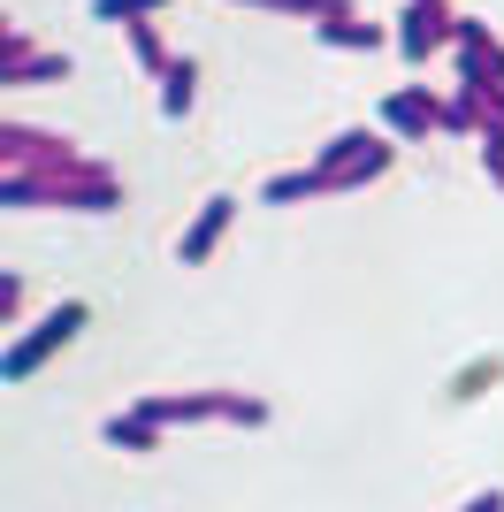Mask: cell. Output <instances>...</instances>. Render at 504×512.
Segmentation results:
<instances>
[{
    "mask_svg": "<svg viewBox=\"0 0 504 512\" xmlns=\"http://www.w3.org/2000/svg\"><path fill=\"white\" fill-rule=\"evenodd\" d=\"M459 512H504V490H482V497H466Z\"/></svg>",
    "mask_w": 504,
    "mask_h": 512,
    "instance_id": "d6986e66",
    "label": "cell"
},
{
    "mask_svg": "<svg viewBox=\"0 0 504 512\" xmlns=\"http://www.w3.org/2000/svg\"><path fill=\"white\" fill-rule=\"evenodd\" d=\"M428 8H443V0H428Z\"/></svg>",
    "mask_w": 504,
    "mask_h": 512,
    "instance_id": "ffe728a7",
    "label": "cell"
},
{
    "mask_svg": "<svg viewBox=\"0 0 504 512\" xmlns=\"http://www.w3.org/2000/svg\"><path fill=\"white\" fill-rule=\"evenodd\" d=\"M443 123H451V130H482V92H451V100H443Z\"/></svg>",
    "mask_w": 504,
    "mask_h": 512,
    "instance_id": "5bb4252c",
    "label": "cell"
},
{
    "mask_svg": "<svg viewBox=\"0 0 504 512\" xmlns=\"http://www.w3.org/2000/svg\"><path fill=\"white\" fill-rule=\"evenodd\" d=\"M482 169L497 176V192H504V130H482Z\"/></svg>",
    "mask_w": 504,
    "mask_h": 512,
    "instance_id": "e0dca14e",
    "label": "cell"
},
{
    "mask_svg": "<svg viewBox=\"0 0 504 512\" xmlns=\"http://www.w3.org/2000/svg\"><path fill=\"white\" fill-rule=\"evenodd\" d=\"M84 321H92V306H84V299H62L54 314H39L16 344H8V383H31V375H39V367H46V360H54V352H62V344L84 329Z\"/></svg>",
    "mask_w": 504,
    "mask_h": 512,
    "instance_id": "7a4b0ae2",
    "label": "cell"
},
{
    "mask_svg": "<svg viewBox=\"0 0 504 512\" xmlns=\"http://www.w3.org/2000/svg\"><path fill=\"white\" fill-rule=\"evenodd\" d=\"M123 39H130V54H138V69H153V77H168V39H161V23L153 16H138V23H123Z\"/></svg>",
    "mask_w": 504,
    "mask_h": 512,
    "instance_id": "30bf717a",
    "label": "cell"
},
{
    "mask_svg": "<svg viewBox=\"0 0 504 512\" xmlns=\"http://www.w3.org/2000/svg\"><path fill=\"white\" fill-rule=\"evenodd\" d=\"M314 31H321V39H329V46H352V54H367V46H382V23H367V16H359V8H352V0H344L336 16H321Z\"/></svg>",
    "mask_w": 504,
    "mask_h": 512,
    "instance_id": "ba28073f",
    "label": "cell"
},
{
    "mask_svg": "<svg viewBox=\"0 0 504 512\" xmlns=\"http://www.w3.org/2000/svg\"><path fill=\"white\" fill-rule=\"evenodd\" d=\"M252 8H275V16H336V8H344V0H252Z\"/></svg>",
    "mask_w": 504,
    "mask_h": 512,
    "instance_id": "2e32d148",
    "label": "cell"
},
{
    "mask_svg": "<svg viewBox=\"0 0 504 512\" xmlns=\"http://www.w3.org/2000/svg\"><path fill=\"white\" fill-rule=\"evenodd\" d=\"M436 123H443L436 85H398L390 100H382V130H398V138H428Z\"/></svg>",
    "mask_w": 504,
    "mask_h": 512,
    "instance_id": "5b68a950",
    "label": "cell"
},
{
    "mask_svg": "<svg viewBox=\"0 0 504 512\" xmlns=\"http://www.w3.org/2000/svg\"><path fill=\"white\" fill-rule=\"evenodd\" d=\"M16 314H23V283L0 276V321H16Z\"/></svg>",
    "mask_w": 504,
    "mask_h": 512,
    "instance_id": "ac0fdd59",
    "label": "cell"
},
{
    "mask_svg": "<svg viewBox=\"0 0 504 512\" xmlns=\"http://www.w3.org/2000/svg\"><path fill=\"white\" fill-rule=\"evenodd\" d=\"M191 100H199V62H191V54H176V62H168V77H161V115H168V123H184Z\"/></svg>",
    "mask_w": 504,
    "mask_h": 512,
    "instance_id": "9c48e42d",
    "label": "cell"
},
{
    "mask_svg": "<svg viewBox=\"0 0 504 512\" xmlns=\"http://www.w3.org/2000/svg\"><path fill=\"white\" fill-rule=\"evenodd\" d=\"M0 199H8V207H69V214H107L115 199H123V184H115V169H107V161H92V153H84L77 169H8Z\"/></svg>",
    "mask_w": 504,
    "mask_h": 512,
    "instance_id": "6da1fadb",
    "label": "cell"
},
{
    "mask_svg": "<svg viewBox=\"0 0 504 512\" xmlns=\"http://www.w3.org/2000/svg\"><path fill=\"white\" fill-rule=\"evenodd\" d=\"M230 222H237V199H230V192H214L207 207L191 214V230L176 237V260H184V268H199V260H207L222 237H230Z\"/></svg>",
    "mask_w": 504,
    "mask_h": 512,
    "instance_id": "8992f818",
    "label": "cell"
},
{
    "mask_svg": "<svg viewBox=\"0 0 504 512\" xmlns=\"http://www.w3.org/2000/svg\"><path fill=\"white\" fill-rule=\"evenodd\" d=\"M115 451H161V428L146 421V413H107V428H100Z\"/></svg>",
    "mask_w": 504,
    "mask_h": 512,
    "instance_id": "8fae6325",
    "label": "cell"
},
{
    "mask_svg": "<svg viewBox=\"0 0 504 512\" xmlns=\"http://www.w3.org/2000/svg\"><path fill=\"white\" fill-rule=\"evenodd\" d=\"M443 39H459V16H451V8H428V0H405V16H398V54L405 62H428Z\"/></svg>",
    "mask_w": 504,
    "mask_h": 512,
    "instance_id": "277c9868",
    "label": "cell"
},
{
    "mask_svg": "<svg viewBox=\"0 0 504 512\" xmlns=\"http://www.w3.org/2000/svg\"><path fill=\"white\" fill-rule=\"evenodd\" d=\"M168 0H92V16H107V23H138V16H161Z\"/></svg>",
    "mask_w": 504,
    "mask_h": 512,
    "instance_id": "9a60e30c",
    "label": "cell"
},
{
    "mask_svg": "<svg viewBox=\"0 0 504 512\" xmlns=\"http://www.w3.org/2000/svg\"><path fill=\"white\" fill-rule=\"evenodd\" d=\"M0 69H8V85H46V77H69V54H46V46H31L23 31H8Z\"/></svg>",
    "mask_w": 504,
    "mask_h": 512,
    "instance_id": "52a82bcc",
    "label": "cell"
},
{
    "mask_svg": "<svg viewBox=\"0 0 504 512\" xmlns=\"http://www.w3.org/2000/svg\"><path fill=\"white\" fill-rule=\"evenodd\" d=\"M489 383H504V352H489V360H474V367H459V375H451V406L482 398Z\"/></svg>",
    "mask_w": 504,
    "mask_h": 512,
    "instance_id": "7c38bea8",
    "label": "cell"
},
{
    "mask_svg": "<svg viewBox=\"0 0 504 512\" xmlns=\"http://www.w3.org/2000/svg\"><path fill=\"white\" fill-rule=\"evenodd\" d=\"M451 46H474V54L504 62V39H497V23H482V16H459V39H451Z\"/></svg>",
    "mask_w": 504,
    "mask_h": 512,
    "instance_id": "4fadbf2b",
    "label": "cell"
},
{
    "mask_svg": "<svg viewBox=\"0 0 504 512\" xmlns=\"http://www.w3.org/2000/svg\"><path fill=\"white\" fill-rule=\"evenodd\" d=\"M0 153H8V169H77L84 153L54 130H31V123H0Z\"/></svg>",
    "mask_w": 504,
    "mask_h": 512,
    "instance_id": "3957f363",
    "label": "cell"
}]
</instances>
